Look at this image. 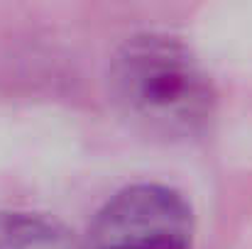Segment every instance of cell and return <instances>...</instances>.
<instances>
[{"label":"cell","instance_id":"obj_1","mask_svg":"<svg viewBox=\"0 0 252 249\" xmlns=\"http://www.w3.org/2000/svg\"><path fill=\"white\" fill-rule=\"evenodd\" d=\"M115 105L142 132L164 139L201 135L216 108L208 74L193 52L169 34H135L110 61Z\"/></svg>","mask_w":252,"mask_h":249},{"label":"cell","instance_id":"obj_3","mask_svg":"<svg viewBox=\"0 0 252 249\" xmlns=\"http://www.w3.org/2000/svg\"><path fill=\"white\" fill-rule=\"evenodd\" d=\"M0 249H71V237L49 218L0 213Z\"/></svg>","mask_w":252,"mask_h":249},{"label":"cell","instance_id":"obj_2","mask_svg":"<svg viewBox=\"0 0 252 249\" xmlns=\"http://www.w3.org/2000/svg\"><path fill=\"white\" fill-rule=\"evenodd\" d=\"M193 213L184 195L162 183L115 193L93 218L76 249H191Z\"/></svg>","mask_w":252,"mask_h":249}]
</instances>
